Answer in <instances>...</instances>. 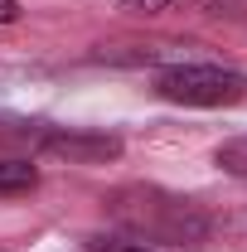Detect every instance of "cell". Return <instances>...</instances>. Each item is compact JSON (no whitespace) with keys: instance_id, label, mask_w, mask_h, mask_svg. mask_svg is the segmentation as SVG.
<instances>
[{"instance_id":"6da1fadb","label":"cell","mask_w":247,"mask_h":252,"mask_svg":"<svg viewBox=\"0 0 247 252\" xmlns=\"http://www.w3.org/2000/svg\"><path fill=\"white\" fill-rule=\"evenodd\" d=\"M107 214L141 233L146 243H170V248H204L214 223L209 214L194 204V199H180V194H165V189H151V185H131V189H117L107 199Z\"/></svg>"},{"instance_id":"3957f363","label":"cell","mask_w":247,"mask_h":252,"mask_svg":"<svg viewBox=\"0 0 247 252\" xmlns=\"http://www.w3.org/2000/svg\"><path fill=\"white\" fill-rule=\"evenodd\" d=\"M44 151L68 160V165H107V160L122 156V141L107 131H59L44 141Z\"/></svg>"},{"instance_id":"7a4b0ae2","label":"cell","mask_w":247,"mask_h":252,"mask_svg":"<svg viewBox=\"0 0 247 252\" xmlns=\"http://www.w3.org/2000/svg\"><path fill=\"white\" fill-rule=\"evenodd\" d=\"M155 93L175 107H233L247 97V78L218 63H170L155 73Z\"/></svg>"},{"instance_id":"52a82bcc","label":"cell","mask_w":247,"mask_h":252,"mask_svg":"<svg viewBox=\"0 0 247 252\" xmlns=\"http://www.w3.org/2000/svg\"><path fill=\"white\" fill-rule=\"evenodd\" d=\"M170 5H180V0H122V10L131 15H165Z\"/></svg>"},{"instance_id":"5b68a950","label":"cell","mask_w":247,"mask_h":252,"mask_svg":"<svg viewBox=\"0 0 247 252\" xmlns=\"http://www.w3.org/2000/svg\"><path fill=\"white\" fill-rule=\"evenodd\" d=\"M218 170L223 175H238V180H247V136H233V141H223L214 151Z\"/></svg>"},{"instance_id":"277c9868","label":"cell","mask_w":247,"mask_h":252,"mask_svg":"<svg viewBox=\"0 0 247 252\" xmlns=\"http://www.w3.org/2000/svg\"><path fill=\"white\" fill-rule=\"evenodd\" d=\"M30 189H39V165L0 160V194H30Z\"/></svg>"},{"instance_id":"8992f818","label":"cell","mask_w":247,"mask_h":252,"mask_svg":"<svg viewBox=\"0 0 247 252\" xmlns=\"http://www.w3.org/2000/svg\"><path fill=\"white\" fill-rule=\"evenodd\" d=\"M88 252H155V248L131 243V238H93V243H88Z\"/></svg>"},{"instance_id":"ba28073f","label":"cell","mask_w":247,"mask_h":252,"mask_svg":"<svg viewBox=\"0 0 247 252\" xmlns=\"http://www.w3.org/2000/svg\"><path fill=\"white\" fill-rule=\"evenodd\" d=\"M20 0H0V25H20Z\"/></svg>"}]
</instances>
